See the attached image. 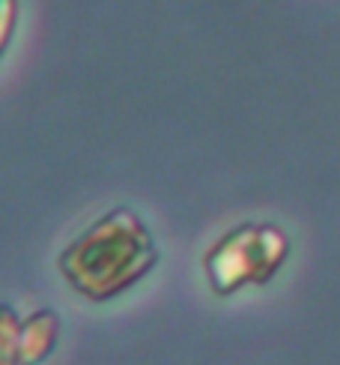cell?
Wrapping results in <instances>:
<instances>
[{"mask_svg": "<svg viewBox=\"0 0 340 365\" xmlns=\"http://www.w3.org/2000/svg\"><path fill=\"white\" fill-rule=\"evenodd\" d=\"M57 336H60V317H57V312L54 309L33 312L27 321H21L15 365H39V362H45L54 354Z\"/></svg>", "mask_w": 340, "mask_h": 365, "instance_id": "3", "label": "cell"}, {"mask_svg": "<svg viewBox=\"0 0 340 365\" xmlns=\"http://www.w3.org/2000/svg\"><path fill=\"white\" fill-rule=\"evenodd\" d=\"M18 332H21V317L15 314L12 306L0 302V365H15Z\"/></svg>", "mask_w": 340, "mask_h": 365, "instance_id": "4", "label": "cell"}, {"mask_svg": "<svg viewBox=\"0 0 340 365\" xmlns=\"http://www.w3.org/2000/svg\"><path fill=\"white\" fill-rule=\"evenodd\" d=\"M15 24H18V0H0V57L12 42Z\"/></svg>", "mask_w": 340, "mask_h": 365, "instance_id": "5", "label": "cell"}, {"mask_svg": "<svg viewBox=\"0 0 340 365\" xmlns=\"http://www.w3.org/2000/svg\"><path fill=\"white\" fill-rule=\"evenodd\" d=\"M159 264V246L147 222L129 207L107 210L60 255V276L78 297L107 302L147 279Z\"/></svg>", "mask_w": 340, "mask_h": 365, "instance_id": "1", "label": "cell"}, {"mask_svg": "<svg viewBox=\"0 0 340 365\" xmlns=\"http://www.w3.org/2000/svg\"><path fill=\"white\" fill-rule=\"evenodd\" d=\"M289 255V240L275 225H239L224 234L203 257L209 287L218 297L245 284H266Z\"/></svg>", "mask_w": 340, "mask_h": 365, "instance_id": "2", "label": "cell"}]
</instances>
